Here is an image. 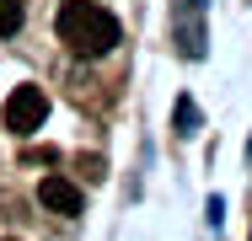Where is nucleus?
Here are the masks:
<instances>
[{"instance_id": "8", "label": "nucleus", "mask_w": 252, "mask_h": 241, "mask_svg": "<svg viewBox=\"0 0 252 241\" xmlns=\"http://www.w3.org/2000/svg\"><path fill=\"white\" fill-rule=\"evenodd\" d=\"M247 241H252V236H247Z\"/></svg>"}, {"instance_id": "3", "label": "nucleus", "mask_w": 252, "mask_h": 241, "mask_svg": "<svg viewBox=\"0 0 252 241\" xmlns=\"http://www.w3.org/2000/svg\"><path fill=\"white\" fill-rule=\"evenodd\" d=\"M38 204L54 209V214H81V209H86V198H81V188H75L70 177H43V182H38Z\"/></svg>"}, {"instance_id": "1", "label": "nucleus", "mask_w": 252, "mask_h": 241, "mask_svg": "<svg viewBox=\"0 0 252 241\" xmlns=\"http://www.w3.org/2000/svg\"><path fill=\"white\" fill-rule=\"evenodd\" d=\"M54 32H59V43L70 48L75 59H102L124 38V27L113 22V11L97 5V0H64L59 16H54Z\"/></svg>"}, {"instance_id": "5", "label": "nucleus", "mask_w": 252, "mask_h": 241, "mask_svg": "<svg viewBox=\"0 0 252 241\" xmlns=\"http://www.w3.org/2000/svg\"><path fill=\"white\" fill-rule=\"evenodd\" d=\"M193 129H199V107L188 96H177V134H193Z\"/></svg>"}, {"instance_id": "7", "label": "nucleus", "mask_w": 252, "mask_h": 241, "mask_svg": "<svg viewBox=\"0 0 252 241\" xmlns=\"http://www.w3.org/2000/svg\"><path fill=\"white\" fill-rule=\"evenodd\" d=\"M5 241H11V236H5Z\"/></svg>"}, {"instance_id": "6", "label": "nucleus", "mask_w": 252, "mask_h": 241, "mask_svg": "<svg viewBox=\"0 0 252 241\" xmlns=\"http://www.w3.org/2000/svg\"><path fill=\"white\" fill-rule=\"evenodd\" d=\"M81 177L97 182V177H102V155H81Z\"/></svg>"}, {"instance_id": "4", "label": "nucleus", "mask_w": 252, "mask_h": 241, "mask_svg": "<svg viewBox=\"0 0 252 241\" xmlns=\"http://www.w3.org/2000/svg\"><path fill=\"white\" fill-rule=\"evenodd\" d=\"M22 16H27V0H0V38L22 32Z\"/></svg>"}, {"instance_id": "2", "label": "nucleus", "mask_w": 252, "mask_h": 241, "mask_svg": "<svg viewBox=\"0 0 252 241\" xmlns=\"http://www.w3.org/2000/svg\"><path fill=\"white\" fill-rule=\"evenodd\" d=\"M43 118H49L43 86H16V91L5 96V129L11 134H32V129H43Z\"/></svg>"}]
</instances>
